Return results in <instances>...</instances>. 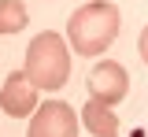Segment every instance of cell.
<instances>
[{"label":"cell","instance_id":"cell-5","mask_svg":"<svg viewBox=\"0 0 148 137\" xmlns=\"http://www.w3.org/2000/svg\"><path fill=\"white\" fill-rule=\"evenodd\" d=\"M37 89L34 82L26 78V71H11L8 78H4V85H0V111L11 119H30L37 111Z\"/></svg>","mask_w":148,"mask_h":137},{"label":"cell","instance_id":"cell-6","mask_svg":"<svg viewBox=\"0 0 148 137\" xmlns=\"http://www.w3.org/2000/svg\"><path fill=\"white\" fill-rule=\"evenodd\" d=\"M82 122H85V130L92 137H119V115L100 100H89L82 108Z\"/></svg>","mask_w":148,"mask_h":137},{"label":"cell","instance_id":"cell-7","mask_svg":"<svg viewBox=\"0 0 148 137\" xmlns=\"http://www.w3.org/2000/svg\"><path fill=\"white\" fill-rule=\"evenodd\" d=\"M30 22V11L22 0H0V34H18Z\"/></svg>","mask_w":148,"mask_h":137},{"label":"cell","instance_id":"cell-2","mask_svg":"<svg viewBox=\"0 0 148 137\" xmlns=\"http://www.w3.org/2000/svg\"><path fill=\"white\" fill-rule=\"evenodd\" d=\"M22 71H26V78L34 82L37 89H45V93L63 89L67 78H71V45H67V37H59L56 30L37 34V37L30 41V48H26Z\"/></svg>","mask_w":148,"mask_h":137},{"label":"cell","instance_id":"cell-3","mask_svg":"<svg viewBox=\"0 0 148 137\" xmlns=\"http://www.w3.org/2000/svg\"><path fill=\"white\" fill-rule=\"evenodd\" d=\"M26 137H78V115L67 100H45L30 115Z\"/></svg>","mask_w":148,"mask_h":137},{"label":"cell","instance_id":"cell-4","mask_svg":"<svg viewBox=\"0 0 148 137\" xmlns=\"http://www.w3.org/2000/svg\"><path fill=\"white\" fill-rule=\"evenodd\" d=\"M85 85H89V97H92V100H100V104L115 108V104H122L126 93H130V74H126L122 63L104 59V63H96V67L89 71Z\"/></svg>","mask_w":148,"mask_h":137},{"label":"cell","instance_id":"cell-8","mask_svg":"<svg viewBox=\"0 0 148 137\" xmlns=\"http://www.w3.org/2000/svg\"><path fill=\"white\" fill-rule=\"evenodd\" d=\"M137 52H141V59L148 63V26L141 30V37H137Z\"/></svg>","mask_w":148,"mask_h":137},{"label":"cell","instance_id":"cell-1","mask_svg":"<svg viewBox=\"0 0 148 137\" xmlns=\"http://www.w3.org/2000/svg\"><path fill=\"white\" fill-rule=\"evenodd\" d=\"M122 30V15L111 0H85L71 19H67V45L74 56H100L115 45Z\"/></svg>","mask_w":148,"mask_h":137}]
</instances>
